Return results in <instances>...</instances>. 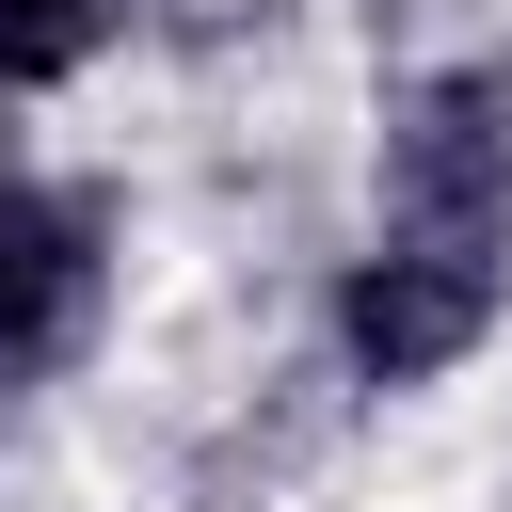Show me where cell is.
<instances>
[{"mask_svg":"<svg viewBox=\"0 0 512 512\" xmlns=\"http://www.w3.org/2000/svg\"><path fill=\"white\" fill-rule=\"evenodd\" d=\"M512 304V64H432L384 112V240L336 288L368 384H432Z\"/></svg>","mask_w":512,"mask_h":512,"instance_id":"1","label":"cell"},{"mask_svg":"<svg viewBox=\"0 0 512 512\" xmlns=\"http://www.w3.org/2000/svg\"><path fill=\"white\" fill-rule=\"evenodd\" d=\"M112 16H128V0H0V96L80 80V64L112 48Z\"/></svg>","mask_w":512,"mask_h":512,"instance_id":"3","label":"cell"},{"mask_svg":"<svg viewBox=\"0 0 512 512\" xmlns=\"http://www.w3.org/2000/svg\"><path fill=\"white\" fill-rule=\"evenodd\" d=\"M96 288H112L96 208H80V192H48V176H0V384L64 368V352L96 336Z\"/></svg>","mask_w":512,"mask_h":512,"instance_id":"2","label":"cell"}]
</instances>
